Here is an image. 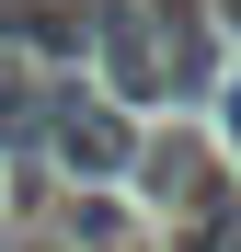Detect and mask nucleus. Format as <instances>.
<instances>
[{"label": "nucleus", "instance_id": "obj_1", "mask_svg": "<svg viewBox=\"0 0 241 252\" xmlns=\"http://www.w3.org/2000/svg\"><path fill=\"white\" fill-rule=\"evenodd\" d=\"M138 149H149V126L138 115H115L92 80H46V172H80V184H127L138 172Z\"/></svg>", "mask_w": 241, "mask_h": 252}, {"label": "nucleus", "instance_id": "obj_2", "mask_svg": "<svg viewBox=\"0 0 241 252\" xmlns=\"http://www.w3.org/2000/svg\"><path fill=\"white\" fill-rule=\"evenodd\" d=\"M80 80L115 103V115H149L161 103V46H149V0H92V58Z\"/></svg>", "mask_w": 241, "mask_h": 252}, {"label": "nucleus", "instance_id": "obj_3", "mask_svg": "<svg viewBox=\"0 0 241 252\" xmlns=\"http://www.w3.org/2000/svg\"><path fill=\"white\" fill-rule=\"evenodd\" d=\"M0 46L34 80H80V58H92V0H0Z\"/></svg>", "mask_w": 241, "mask_h": 252}, {"label": "nucleus", "instance_id": "obj_4", "mask_svg": "<svg viewBox=\"0 0 241 252\" xmlns=\"http://www.w3.org/2000/svg\"><path fill=\"white\" fill-rule=\"evenodd\" d=\"M149 46H161V103H207L218 92V23L207 0H149Z\"/></svg>", "mask_w": 241, "mask_h": 252}, {"label": "nucleus", "instance_id": "obj_5", "mask_svg": "<svg viewBox=\"0 0 241 252\" xmlns=\"http://www.w3.org/2000/svg\"><path fill=\"white\" fill-rule=\"evenodd\" d=\"M0 160H12V172L46 160V80H34L12 46H0Z\"/></svg>", "mask_w": 241, "mask_h": 252}, {"label": "nucleus", "instance_id": "obj_6", "mask_svg": "<svg viewBox=\"0 0 241 252\" xmlns=\"http://www.w3.org/2000/svg\"><path fill=\"white\" fill-rule=\"evenodd\" d=\"M172 252H241V184L207 172L184 206H172Z\"/></svg>", "mask_w": 241, "mask_h": 252}, {"label": "nucleus", "instance_id": "obj_7", "mask_svg": "<svg viewBox=\"0 0 241 252\" xmlns=\"http://www.w3.org/2000/svg\"><path fill=\"white\" fill-rule=\"evenodd\" d=\"M207 23H218V34H241V0H207Z\"/></svg>", "mask_w": 241, "mask_h": 252}]
</instances>
